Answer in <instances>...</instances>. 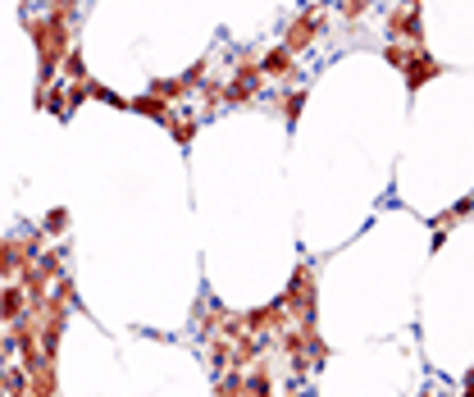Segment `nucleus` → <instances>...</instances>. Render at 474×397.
<instances>
[{
	"mask_svg": "<svg viewBox=\"0 0 474 397\" xmlns=\"http://www.w3.org/2000/svg\"><path fill=\"white\" fill-rule=\"evenodd\" d=\"M297 114H301V96H283V119L297 123Z\"/></svg>",
	"mask_w": 474,
	"mask_h": 397,
	"instance_id": "nucleus-4",
	"label": "nucleus"
},
{
	"mask_svg": "<svg viewBox=\"0 0 474 397\" xmlns=\"http://www.w3.org/2000/svg\"><path fill=\"white\" fill-rule=\"evenodd\" d=\"M288 69H292V50H283V46L269 50V55L260 59V74H264V78H288Z\"/></svg>",
	"mask_w": 474,
	"mask_h": 397,
	"instance_id": "nucleus-2",
	"label": "nucleus"
},
{
	"mask_svg": "<svg viewBox=\"0 0 474 397\" xmlns=\"http://www.w3.org/2000/svg\"><path fill=\"white\" fill-rule=\"evenodd\" d=\"M315 32H319V23H315V19H297V23L288 28V41H283V50H292V55H297V50H306V46L315 41Z\"/></svg>",
	"mask_w": 474,
	"mask_h": 397,
	"instance_id": "nucleus-1",
	"label": "nucleus"
},
{
	"mask_svg": "<svg viewBox=\"0 0 474 397\" xmlns=\"http://www.w3.org/2000/svg\"><path fill=\"white\" fill-rule=\"evenodd\" d=\"M41 229H46V233H64V229H69V211H50Z\"/></svg>",
	"mask_w": 474,
	"mask_h": 397,
	"instance_id": "nucleus-3",
	"label": "nucleus"
}]
</instances>
